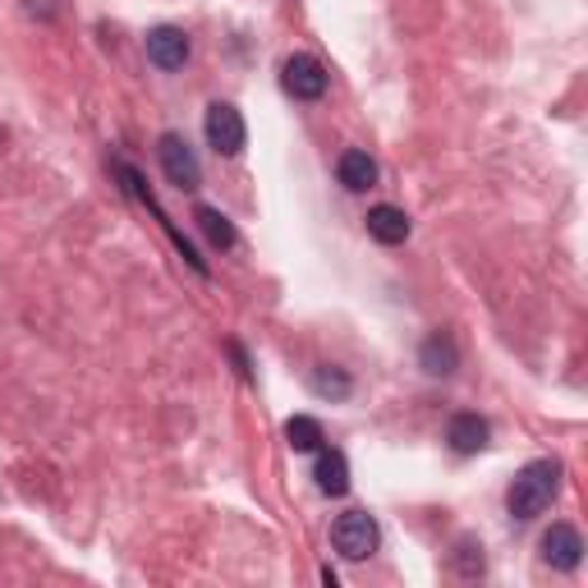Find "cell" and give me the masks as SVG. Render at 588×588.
<instances>
[{
  "instance_id": "6da1fadb",
  "label": "cell",
  "mask_w": 588,
  "mask_h": 588,
  "mask_svg": "<svg viewBox=\"0 0 588 588\" xmlns=\"http://www.w3.org/2000/svg\"><path fill=\"white\" fill-rule=\"evenodd\" d=\"M556 488H561V465L556 460H534V465H524L515 474L511 492H506V506H511L515 519H538L556 501Z\"/></svg>"
},
{
  "instance_id": "7a4b0ae2",
  "label": "cell",
  "mask_w": 588,
  "mask_h": 588,
  "mask_svg": "<svg viewBox=\"0 0 588 588\" xmlns=\"http://www.w3.org/2000/svg\"><path fill=\"white\" fill-rule=\"evenodd\" d=\"M377 538L382 534H377V519L368 511H345L331 524V548L345 561H368L377 552Z\"/></svg>"
},
{
  "instance_id": "3957f363",
  "label": "cell",
  "mask_w": 588,
  "mask_h": 588,
  "mask_svg": "<svg viewBox=\"0 0 588 588\" xmlns=\"http://www.w3.org/2000/svg\"><path fill=\"white\" fill-rule=\"evenodd\" d=\"M157 157H161L166 180H171L175 188H184V194H194V188L203 184V166H198V157H194V147H188L180 134H161Z\"/></svg>"
},
{
  "instance_id": "277c9868",
  "label": "cell",
  "mask_w": 588,
  "mask_h": 588,
  "mask_svg": "<svg viewBox=\"0 0 588 588\" xmlns=\"http://www.w3.org/2000/svg\"><path fill=\"white\" fill-rule=\"evenodd\" d=\"M203 130H207V143H212L221 157H240V152H244V143H248L244 115L230 107V101H217V107H207Z\"/></svg>"
},
{
  "instance_id": "5b68a950",
  "label": "cell",
  "mask_w": 588,
  "mask_h": 588,
  "mask_svg": "<svg viewBox=\"0 0 588 588\" xmlns=\"http://www.w3.org/2000/svg\"><path fill=\"white\" fill-rule=\"evenodd\" d=\"M281 83L294 101H318L327 93V70L313 56H290L281 65Z\"/></svg>"
},
{
  "instance_id": "8992f818",
  "label": "cell",
  "mask_w": 588,
  "mask_h": 588,
  "mask_svg": "<svg viewBox=\"0 0 588 588\" xmlns=\"http://www.w3.org/2000/svg\"><path fill=\"white\" fill-rule=\"evenodd\" d=\"M147 60H152L157 70H184L188 65V37H184V28L161 24V28L147 33Z\"/></svg>"
},
{
  "instance_id": "52a82bcc",
  "label": "cell",
  "mask_w": 588,
  "mask_h": 588,
  "mask_svg": "<svg viewBox=\"0 0 588 588\" xmlns=\"http://www.w3.org/2000/svg\"><path fill=\"white\" fill-rule=\"evenodd\" d=\"M542 561L556 565V571H575L584 561V538L575 524H552V529L542 534Z\"/></svg>"
},
{
  "instance_id": "ba28073f",
  "label": "cell",
  "mask_w": 588,
  "mask_h": 588,
  "mask_svg": "<svg viewBox=\"0 0 588 588\" xmlns=\"http://www.w3.org/2000/svg\"><path fill=\"white\" fill-rule=\"evenodd\" d=\"M368 235L377 244H387V248L405 244L409 240V217L401 212V207H391V203H377L372 212H368Z\"/></svg>"
},
{
  "instance_id": "9c48e42d",
  "label": "cell",
  "mask_w": 588,
  "mask_h": 588,
  "mask_svg": "<svg viewBox=\"0 0 588 588\" xmlns=\"http://www.w3.org/2000/svg\"><path fill=\"white\" fill-rule=\"evenodd\" d=\"M488 418H478V414H455L451 418V428H446V441L460 451V455H478V451H488Z\"/></svg>"
},
{
  "instance_id": "30bf717a",
  "label": "cell",
  "mask_w": 588,
  "mask_h": 588,
  "mask_svg": "<svg viewBox=\"0 0 588 588\" xmlns=\"http://www.w3.org/2000/svg\"><path fill=\"white\" fill-rule=\"evenodd\" d=\"M313 478H318V492L345 497L350 492V460L341 451H318V469H313Z\"/></svg>"
},
{
  "instance_id": "8fae6325",
  "label": "cell",
  "mask_w": 588,
  "mask_h": 588,
  "mask_svg": "<svg viewBox=\"0 0 588 588\" xmlns=\"http://www.w3.org/2000/svg\"><path fill=\"white\" fill-rule=\"evenodd\" d=\"M335 175H341V184L350 188V194H364V188L377 184V161L368 152H345L341 161H335Z\"/></svg>"
},
{
  "instance_id": "7c38bea8",
  "label": "cell",
  "mask_w": 588,
  "mask_h": 588,
  "mask_svg": "<svg viewBox=\"0 0 588 588\" xmlns=\"http://www.w3.org/2000/svg\"><path fill=\"white\" fill-rule=\"evenodd\" d=\"M455 364H460V350H455L451 335H428V341H424V368L432 377H451Z\"/></svg>"
},
{
  "instance_id": "4fadbf2b",
  "label": "cell",
  "mask_w": 588,
  "mask_h": 588,
  "mask_svg": "<svg viewBox=\"0 0 588 588\" xmlns=\"http://www.w3.org/2000/svg\"><path fill=\"white\" fill-rule=\"evenodd\" d=\"M285 441H290L294 451L313 455V451H322V441H327V437H322V424H318L313 414H294L290 424H285Z\"/></svg>"
},
{
  "instance_id": "5bb4252c",
  "label": "cell",
  "mask_w": 588,
  "mask_h": 588,
  "mask_svg": "<svg viewBox=\"0 0 588 588\" xmlns=\"http://www.w3.org/2000/svg\"><path fill=\"white\" fill-rule=\"evenodd\" d=\"M194 221L203 225V235L212 240L217 248H235V225H230V221L217 212V207H198V212H194Z\"/></svg>"
},
{
  "instance_id": "9a60e30c",
  "label": "cell",
  "mask_w": 588,
  "mask_h": 588,
  "mask_svg": "<svg viewBox=\"0 0 588 588\" xmlns=\"http://www.w3.org/2000/svg\"><path fill=\"white\" fill-rule=\"evenodd\" d=\"M313 391H318V395H331V401H345V395H350V377H345V372H335L331 364H322L318 372H313Z\"/></svg>"
},
{
  "instance_id": "2e32d148",
  "label": "cell",
  "mask_w": 588,
  "mask_h": 588,
  "mask_svg": "<svg viewBox=\"0 0 588 588\" xmlns=\"http://www.w3.org/2000/svg\"><path fill=\"white\" fill-rule=\"evenodd\" d=\"M24 10L33 19H56L60 10H65V0H24Z\"/></svg>"
}]
</instances>
